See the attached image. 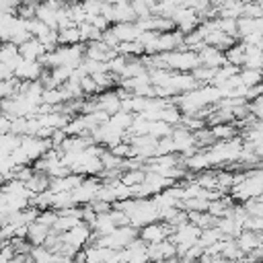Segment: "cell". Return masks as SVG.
<instances>
[{"mask_svg": "<svg viewBox=\"0 0 263 263\" xmlns=\"http://www.w3.org/2000/svg\"><path fill=\"white\" fill-rule=\"evenodd\" d=\"M115 49H117V53H121L125 58H138V55L144 53V47L138 41H121Z\"/></svg>", "mask_w": 263, "mask_h": 263, "instance_id": "cell-18", "label": "cell"}, {"mask_svg": "<svg viewBox=\"0 0 263 263\" xmlns=\"http://www.w3.org/2000/svg\"><path fill=\"white\" fill-rule=\"evenodd\" d=\"M173 127L175 125H168V123H164V121H150L148 123V136H152V138H156V140H160V138H166V136H171V132H173Z\"/></svg>", "mask_w": 263, "mask_h": 263, "instance_id": "cell-19", "label": "cell"}, {"mask_svg": "<svg viewBox=\"0 0 263 263\" xmlns=\"http://www.w3.org/2000/svg\"><path fill=\"white\" fill-rule=\"evenodd\" d=\"M224 58H226V64H232V66H238L240 68L245 64V58H247L245 43H234L228 49H224Z\"/></svg>", "mask_w": 263, "mask_h": 263, "instance_id": "cell-15", "label": "cell"}, {"mask_svg": "<svg viewBox=\"0 0 263 263\" xmlns=\"http://www.w3.org/2000/svg\"><path fill=\"white\" fill-rule=\"evenodd\" d=\"M25 187H27L31 193L47 191V189H49V177H47V173H43V171H35V168H33V175L25 181Z\"/></svg>", "mask_w": 263, "mask_h": 263, "instance_id": "cell-10", "label": "cell"}, {"mask_svg": "<svg viewBox=\"0 0 263 263\" xmlns=\"http://www.w3.org/2000/svg\"><path fill=\"white\" fill-rule=\"evenodd\" d=\"M97 101V109H101V111H105L107 115H113V113H117L119 111V97H117V92L115 90H103V92H99V99H95Z\"/></svg>", "mask_w": 263, "mask_h": 263, "instance_id": "cell-6", "label": "cell"}, {"mask_svg": "<svg viewBox=\"0 0 263 263\" xmlns=\"http://www.w3.org/2000/svg\"><path fill=\"white\" fill-rule=\"evenodd\" d=\"M111 31L115 33V37H117L119 43L121 41H136L138 35H140V29H138L136 23H115L111 27Z\"/></svg>", "mask_w": 263, "mask_h": 263, "instance_id": "cell-8", "label": "cell"}, {"mask_svg": "<svg viewBox=\"0 0 263 263\" xmlns=\"http://www.w3.org/2000/svg\"><path fill=\"white\" fill-rule=\"evenodd\" d=\"M193 183H197L201 189H216V173L203 168V171L197 173V177H195Z\"/></svg>", "mask_w": 263, "mask_h": 263, "instance_id": "cell-23", "label": "cell"}, {"mask_svg": "<svg viewBox=\"0 0 263 263\" xmlns=\"http://www.w3.org/2000/svg\"><path fill=\"white\" fill-rule=\"evenodd\" d=\"M136 14L132 10L129 0H119L113 4V23H134Z\"/></svg>", "mask_w": 263, "mask_h": 263, "instance_id": "cell-11", "label": "cell"}, {"mask_svg": "<svg viewBox=\"0 0 263 263\" xmlns=\"http://www.w3.org/2000/svg\"><path fill=\"white\" fill-rule=\"evenodd\" d=\"M234 240H236L238 249H240L242 253H247V251H251V249H255V247H259V245H261V232L240 230V232H238V236H236Z\"/></svg>", "mask_w": 263, "mask_h": 263, "instance_id": "cell-12", "label": "cell"}, {"mask_svg": "<svg viewBox=\"0 0 263 263\" xmlns=\"http://www.w3.org/2000/svg\"><path fill=\"white\" fill-rule=\"evenodd\" d=\"M43 74V66L37 60H21L18 66L12 70V76L18 80H37Z\"/></svg>", "mask_w": 263, "mask_h": 263, "instance_id": "cell-3", "label": "cell"}, {"mask_svg": "<svg viewBox=\"0 0 263 263\" xmlns=\"http://www.w3.org/2000/svg\"><path fill=\"white\" fill-rule=\"evenodd\" d=\"M238 78L245 86H253V84H259L261 82V70H255V68H242L238 70Z\"/></svg>", "mask_w": 263, "mask_h": 263, "instance_id": "cell-22", "label": "cell"}, {"mask_svg": "<svg viewBox=\"0 0 263 263\" xmlns=\"http://www.w3.org/2000/svg\"><path fill=\"white\" fill-rule=\"evenodd\" d=\"M132 119H134V113H127V111H117V113H113V115H109V123H113L115 127H119V129H127L129 125H132Z\"/></svg>", "mask_w": 263, "mask_h": 263, "instance_id": "cell-21", "label": "cell"}, {"mask_svg": "<svg viewBox=\"0 0 263 263\" xmlns=\"http://www.w3.org/2000/svg\"><path fill=\"white\" fill-rule=\"evenodd\" d=\"M21 60H23V58L18 55V47H16L12 41H2V43H0V62H2V64H6L10 70H14Z\"/></svg>", "mask_w": 263, "mask_h": 263, "instance_id": "cell-7", "label": "cell"}, {"mask_svg": "<svg viewBox=\"0 0 263 263\" xmlns=\"http://www.w3.org/2000/svg\"><path fill=\"white\" fill-rule=\"evenodd\" d=\"M2 245H4V240H2V238H0V249H2Z\"/></svg>", "mask_w": 263, "mask_h": 263, "instance_id": "cell-27", "label": "cell"}, {"mask_svg": "<svg viewBox=\"0 0 263 263\" xmlns=\"http://www.w3.org/2000/svg\"><path fill=\"white\" fill-rule=\"evenodd\" d=\"M173 226H168L166 222H158V220H154V222H150V224H144L142 228H140V232H138V236L146 242V245H152V242H160V240H164V238H168L171 234H173Z\"/></svg>", "mask_w": 263, "mask_h": 263, "instance_id": "cell-2", "label": "cell"}, {"mask_svg": "<svg viewBox=\"0 0 263 263\" xmlns=\"http://www.w3.org/2000/svg\"><path fill=\"white\" fill-rule=\"evenodd\" d=\"M263 23L261 18H251V16H238L236 18V37H245L249 33H257L261 31Z\"/></svg>", "mask_w": 263, "mask_h": 263, "instance_id": "cell-13", "label": "cell"}, {"mask_svg": "<svg viewBox=\"0 0 263 263\" xmlns=\"http://www.w3.org/2000/svg\"><path fill=\"white\" fill-rule=\"evenodd\" d=\"M210 129H212L214 140H228V138L236 136V132H238L234 123H216V125H212Z\"/></svg>", "mask_w": 263, "mask_h": 263, "instance_id": "cell-17", "label": "cell"}, {"mask_svg": "<svg viewBox=\"0 0 263 263\" xmlns=\"http://www.w3.org/2000/svg\"><path fill=\"white\" fill-rule=\"evenodd\" d=\"M55 12H58V8H53V6L45 4V2L35 4V18H37V21H41L43 25H47V27H49V29H53V31H58Z\"/></svg>", "mask_w": 263, "mask_h": 263, "instance_id": "cell-9", "label": "cell"}, {"mask_svg": "<svg viewBox=\"0 0 263 263\" xmlns=\"http://www.w3.org/2000/svg\"><path fill=\"white\" fill-rule=\"evenodd\" d=\"M2 183H4V177H2V175H0V185H2Z\"/></svg>", "mask_w": 263, "mask_h": 263, "instance_id": "cell-26", "label": "cell"}, {"mask_svg": "<svg viewBox=\"0 0 263 263\" xmlns=\"http://www.w3.org/2000/svg\"><path fill=\"white\" fill-rule=\"evenodd\" d=\"M197 53V60H199V66H208V68H218L222 64H226V58H224V51L218 49V47H212V45H203Z\"/></svg>", "mask_w": 263, "mask_h": 263, "instance_id": "cell-4", "label": "cell"}, {"mask_svg": "<svg viewBox=\"0 0 263 263\" xmlns=\"http://www.w3.org/2000/svg\"><path fill=\"white\" fill-rule=\"evenodd\" d=\"M80 43L78 27H66L58 31V45H76Z\"/></svg>", "mask_w": 263, "mask_h": 263, "instance_id": "cell-16", "label": "cell"}, {"mask_svg": "<svg viewBox=\"0 0 263 263\" xmlns=\"http://www.w3.org/2000/svg\"><path fill=\"white\" fill-rule=\"evenodd\" d=\"M78 84H80V88H82V95H95V92H99V88H97V82L86 74V76H82L80 80H78Z\"/></svg>", "mask_w": 263, "mask_h": 263, "instance_id": "cell-25", "label": "cell"}, {"mask_svg": "<svg viewBox=\"0 0 263 263\" xmlns=\"http://www.w3.org/2000/svg\"><path fill=\"white\" fill-rule=\"evenodd\" d=\"M47 234H49V228H47V226H43V224H39V222H31V224L27 226L25 238L35 247V245H43L45 238H47Z\"/></svg>", "mask_w": 263, "mask_h": 263, "instance_id": "cell-14", "label": "cell"}, {"mask_svg": "<svg viewBox=\"0 0 263 263\" xmlns=\"http://www.w3.org/2000/svg\"><path fill=\"white\" fill-rule=\"evenodd\" d=\"M80 8L84 10L86 16H95V14L101 12V0H82Z\"/></svg>", "mask_w": 263, "mask_h": 263, "instance_id": "cell-24", "label": "cell"}, {"mask_svg": "<svg viewBox=\"0 0 263 263\" xmlns=\"http://www.w3.org/2000/svg\"><path fill=\"white\" fill-rule=\"evenodd\" d=\"M162 62L166 66V70H173V72H191L193 68L199 66V60H197V53L187 49V47H179V49H173V51H162Z\"/></svg>", "mask_w": 263, "mask_h": 263, "instance_id": "cell-1", "label": "cell"}, {"mask_svg": "<svg viewBox=\"0 0 263 263\" xmlns=\"http://www.w3.org/2000/svg\"><path fill=\"white\" fill-rule=\"evenodd\" d=\"M144 177H146V171H144V168H129V171H123V173H121L119 181H121L123 185H127V187H134V185L142 183Z\"/></svg>", "mask_w": 263, "mask_h": 263, "instance_id": "cell-20", "label": "cell"}, {"mask_svg": "<svg viewBox=\"0 0 263 263\" xmlns=\"http://www.w3.org/2000/svg\"><path fill=\"white\" fill-rule=\"evenodd\" d=\"M16 47H18V55H21L23 60H39V58L45 53L41 41L35 39V37H29L27 41H23V43L16 45Z\"/></svg>", "mask_w": 263, "mask_h": 263, "instance_id": "cell-5", "label": "cell"}]
</instances>
